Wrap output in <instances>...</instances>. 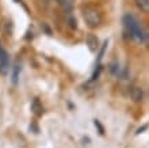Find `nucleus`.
I'll return each mask as SVG.
<instances>
[{
  "label": "nucleus",
  "mask_w": 149,
  "mask_h": 148,
  "mask_svg": "<svg viewBox=\"0 0 149 148\" xmlns=\"http://www.w3.org/2000/svg\"><path fill=\"white\" fill-rule=\"evenodd\" d=\"M123 26H125L126 33L129 34V37L137 42H142V30L140 26V22L137 20V18L133 15H127L123 16Z\"/></svg>",
  "instance_id": "f257e3e1"
},
{
  "label": "nucleus",
  "mask_w": 149,
  "mask_h": 148,
  "mask_svg": "<svg viewBox=\"0 0 149 148\" xmlns=\"http://www.w3.org/2000/svg\"><path fill=\"white\" fill-rule=\"evenodd\" d=\"M83 18L86 20V23L90 26V27H98L100 22H102V15L100 12L96 10L95 7H86L83 8Z\"/></svg>",
  "instance_id": "f03ea898"
},
{
  "label": "nucleus",
  "mask_w": 149,
  "mask_h": 148,
  "mask_svg": "<svg viewBox=\"0 0 149 148\" xmlns=\"http://www.w3.org/2000/svg\"><path fill=\"white\" fill-rule=\"evenodd\" d=\"M10 71V56H8L7 51L0 45V74H8Z\"/></svg>",
  "instance_id": "7ed1b4c3"
},
{
  "label": "nucleus",
  "mask_w": 149,
  "mask_h": 148,
  "mask_svg": "<svg viewBox=\"0 0 149 148\" xmlns=\"http://www.w3.org/2000/svg\"><path fill=\"white\" fill-rule=\"evenodd\" d=\"M130 97H132V99H133L134 102H140L142 99V90L137 86L132 87V88H130Z\"/></svg>",
  "instance_id": "20e7f679"
},
{
  "label": "nucleus",
  "mask_w": 149,
  "mask_h": 148,
  "mask_svg": "<svg viewBox=\"0 0 149 148\" xmlns=\"http://www.w3.org/2000/svg\"><path fill=\"white\" fill-rule=\"evenodd\" d=\"M136 6H137L141 11L144 12H149V0H134Z\"/></svg>",
  "instance_id": "39448f33"
},
{
  "label": "nucleus",
  "mask_w": 149,
  "mask_h": 148,
  "mask_svg": "<svg viewBox=\"0 0 149 148\" xmlns=\"http://www.w3.org/2000/svg\"><path fill=\"white\" fill-rule=\"evenodd\" d=\"M87 42H88V46L92 52L96 51V48H98V38L95 37V35H88V38H87Z\"/></svg>",
  "instance_id": "423d86ee"
},
{
  "label": "nucleus",
  "mask_w": 149,
  "mask_h": 148,
  "mask_svg": "<svg viewBox=\"0 0 149 148\" xmlns=\"http://www.w3.org/2000/svg\"><path fill=\"white\" fill-rule=\"evenodd\" d=\"M19 72H20V65L16 62L15 65H14V69H12V83H14V84H16V83H18Z\"/></svg>",
  "instance_id": "0eeeda50"
},
{
  "label": "nucleus",
  "mask_w": 149,
  "mask_h": 148,
  "mask_svg": "<svg viewBox=\"0 0 149 148\" xmlns=\"http://www.w3.org/2000/svg\"><path fill=\"white\" fill-rule=\"evenodd\" d=\"M31 109H33V112H34L37 116L42 114V106L39 105V101H38V99H34V102H33V105H31Z\"/></svg>",
  "instance_id": "6e6552de"
},
{
  "label": "nucleus",
  "mask_w": 149,
  "mask_h": 148,
  "mask_svg": "<svg viewBox=\"0 0 149 148\" xmlns=\"http://www.w3.org/2000/svg\"><path fill=\"white\" fill-rule=\"evenodd\" d=\"M142 43H145L146 46H149V27L142 30Z\"/></svg>",
  "instance_id": "1a4fd4ad"
},
{
  "label": "nucleus",
  "mask_w": 149,
  "mask_h": 148,
  "mask_svg": "<svg viewBox=\"0 0 149 148\" xmlns=\"http://www.w3.org/2000/svg\"><path fill=\"white\" fill-rule=\"evenodd\" d=\"M110 71L113 72V74L118 75V74H119V65H117V64H111V65H110Z\"/></svg>",
  "instance_id": "9d476101"
},
{
  "label": "nucleus",
  "mask_w": 149,
  "mask_h": 148,
  "mask_svg": "<svg viewBox=\"0 0 149 148\" xmlns=\"http://www.w3.org/2000/svg\"><path fill=\"white\" fill-rule=\"evenodd\" d=\"M69 26H71L72 29H76V27H77V25H76V19H73V18H69Z\"/></svg>",
  "instance_id": "9b49d317"
},
{
  "label": "nucleus",
  "mask_w": 149,
  "mask_h": 148,
  "mask_svg": "<svg viewBox=\"0 0 149 148\" xmlns=\"http://www.w3.org/2000/svg\"><path fill=\"white\" fill-rule=\"evenodd\" d=\"M54 1H57V3L61 4V6H64V4L67 3V0H54Z\"/></svg>",
  "instance_id": "f8f14e48"
}]
</instances>
